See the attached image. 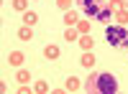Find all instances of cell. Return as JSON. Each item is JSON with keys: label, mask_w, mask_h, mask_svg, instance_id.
<instances>
[{"label": "cell", "mask_w": 128, "mask_h": 94, "mask_svg": "<svg viewBox=\"0 0 128 94\" xmlns=\"http://www.w3.org/2000/svg\"><path fill=\"white\" fill-rule=\"evenodd\" d=\"M18 38H20V41H28V38H31V26H23V28H20V31H18Z\"/></svg>", "instance_id": "cell-9"}, {"label": "cell", "mask_w": 128, "mask_h": 94, "mask_svg": "<svg viewBox=\"0 0 128 94\" xmlns=\"http://www.w3.org/2000/svg\"><path fill=\"white\" fill-rule=\"evenodd\" d=\"M31 76H28V71H18V81H28Z\"/></svg>", "instance_id": "cell-19"}, {"label": "cell", "mask_w": 128, "mask_h": 94, "mask_svg": "<svg viewBox=\"0 0 128 94\" xmlns=\"http://www.w3.org/2000/svg\"><path fill=\"white\" fill-rule=\"evenodd\" d=\"M10 64L20 66V64H23V54H20V51H13V54H10Z\"/></svg>", "instance_id": "cell-5"}, {"label": "cell", "mask_w": 128, "mask_h": 94, "mask_svg": "<svg viewBox=\"0 0 128 94\" xmlns=\"http://www.w3.org/2000/svg\"><path fill=\"white\" fill-rule=\"evenodd\" d=\"M64 20H67V26H74V23H77V13H72V10H67V18H64Z\"/></svg>", "instance_id": "cell-11"}, {"label": "cell", "mask_w": 128, "mask_h": 94, "mask_svg": "<svg viewBox=\"0 0 128 94\" xmlns=\"http://www.w3.org/2000/svg\"><path fill=\"white\" fill-rule=\"evenodd\" d=\"M123 5H126V8H128V0H123Z\"/></svg>", "instance_id": "cell-20"}, {"label": "cell", "mask_w": 128, "mask_h": 94, "mask_svg": "<svg viewBox=\"0 0 128 94\" xmlns=\"http://www.w3.org/2000/svg\"><path fill=\"white\" fill-rule=\"evenodd\" d=\"M64 89H69V92H77V89H80V79H77V76L67 79V87H64Z\"/></svg>", "instance_id": "cell-6"}, {"label": "cell", "mask_w": 128, "mask_h": 94, "mask_svg": "<svg viewBox=\"0 0 128 94\" xmlns=\"http://www.w3.org/2000/svg\"><path fill=\"white\" fill-rule=\"evenodd\" d=\"M120 5H123V0H110V10H120Z\"/></svg>", "instance_id": "cell-17"}, {"label": "cell", "mask_w": 128, "mask_h": 94, "mask_svg": "<svg viewBox=\"0 0 128 94\" xmlns=\"http://www.w3.org/2000/svg\"><path fill=\"white\" fill-rule=\"evenodd\" d=\"M36 92H38V94H44V92H49V87H46V81H38V84H36Z\"/></svg>", "instance_id": "cell-15"}, {"label": "cell", "mask_w": 128, "mask_h": 94, "mask_svg": "<svg viewBox=\"0 0 128 94\" xmlns=\"http://www.w3.org/2000/svg\"><path fill=\"white\" fill-rule=\"evenodd\" d=\"M82 66H84V69L95 66V59H92V54H90V51H84V54H82Z\"/></svg>", "instance_id": "cell-4"}, {"label": "cell", "mask_w": 128, "mask_h": 94, "mask_svg": "<svg viewBox=\"0 0 128 94\" xmlns=\"http://www.w3.org/2000/svg\"><path fill=\"white\" fill-rule=\"evenodd\" d=\"M105 38L110 46H128V28L123 26H108L105 28Z\"/></svg>", "instance_id": "cell-2"}, {"label": "cell", "mask_w": 128, "mask_h": 94, "mask_svg": "<svg viewBox=\"0 0 128 94\" xmlns=\"http://www.w3.org/2000/svg\"><path fill=\"white\" fill-rule=\"evenodd\" d=\"M80 5H82V10H84V13H87V15H98L100 13V5H98V0H80Z\"/></svg>", "instance_id": "cell-3"}, {"label": "cell", "mask_w": 128, "mask_h": 94, "mask_svg": "<svg viewBox=\"0 0 128 94\" xmlns=\"http://www.w3.org/2000/svg\"><path fill=\"white\" fill-rule=\"evenodd\" d=\"M56 5H59L62 10H69V8H72V0H56Z\"/></svg>", "instance_id": "cell-13"}, {"label": "cell", "mask_w": 128, "mask_h": 94, "mask_svg": "<svg viewBox=\"0 0 128 94\" xmlns=\"http://www.w3.org/2000/svg\"><path fill=\"white\" fill-rule=\"evenodd\" d=\"M13 8L16 10H26V0H13Z\"/></svg>", "instance_id": "cell-14"}, {"label": "cell", "mask_w": 128, "mask_h": 94, "mask_svg": "<svg viewBox=\"0 0 128 94\" xmlns=\"http://www.w3.org/2000/svg\"><path fill=\"white\" fill-rule=\"evenodd\" d=\"M87 31H90V23H87V20H82V23H80V33H87Z\"/></svg>", "instance_id": "cell-18"}, {"label": "cell", "mask_w": 128, "mask_h": 94, "mask_svg": "<svg viewBox=\"0 0 128 94\" xmlns=\"http://www.w3.org/2000/svg\"><path fill=\"white\" fill-rule=\"evenodd\" d=\"M118 20L120 23H128V10H118Z\"/></svg>", "instance_id": "cell-16"}, {"label": "cell", "mask_w": 128, "mask_h": 94, "mask_svg": "<svg viewBox=\"0 0 128 94\" xmlns=\"http://www.w3.org/2000/svg\"><path fill=\"white\" fill-rule=\"evenodd\" d=\"M92 84H90V92H98V94H113L115 89H118V81H115V76L113 74H95L92 79Z\"/></svg>", "instance_id": "cell-1"}, {"label": "cell", "mask_w": 128, "mask_h": 94, "mask_svg": "<svg viewBox=\"0 0 128 94\" xmlns=\"http://www.w3.org/2000/svg\"><path fill=\"white\" fill-rule=\"evenodd\" d=\"M46 59H59V46H46Z\"/></svg>", "instance_id": "cell-7"}, {"label": "cell", "mask_w": 128, "mask_h": 94, "mask_svg": "<svg viewBox=\"0 0 128 94\" xmlns=\"http://www.w3.org/2000/svg\"><path fill=\"white\" fill-rule=\"evenodd\" d=\"M108 18H110V8H102L100 13H98V20H102V23H108Z\"/></svg>", "instance_id": "cell-10"}, {"label": "cell", "mask_w": 128, "mask_h": 94, "mask_svg": "<svg viewBox=\"0 0 128 94\" xmlns=\"http://www.w3.org/2000/svg\"><path fill=\"white\" fill-rule=\"evenodd\" d=\"M92 43H95V41H92L87 33H84V36H82V41H80V46H82L84 51H90V48H92Z\"/></svg>", "instance_id": "cell-8"}, {"label": "cell", "mask_w": 128, "mask_h": 94, "mask_svg": "<svg viewBox=\"0 0 128 94\" xmlns=\"http://www.w3.org/2000/svg\"><path fill=\"white\" fill-rule=\"evenodd\" d=\"M23 20H26V26H34L36 20H38V15H36V13H31V10H28V13H26V18H23Z\"/></svg>", "instance_id": "cell-12"}]
</instances>
